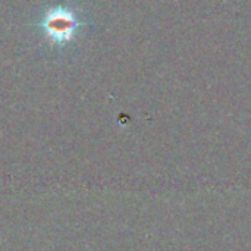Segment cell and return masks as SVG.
Returning a JSON list of instances; mask_svg holds the SVG:
<instances>
[{
    "mask_svg": "<svg viewBox=\"0 0 251 251\" xmlns=\"http://www.w3.org/2000/svg\"><path fill=\"white\" fill-rule=\"evenodd\" d=\"M41 28L50 44L65 46L74 40L75 32L79 28V19L74 10L59 6L49 9L44 13Z\"/></svg>",
    "mask_w": 251,
    "mask_h": 251,
    "instance_id": "6da1fadb",
    "label": "cell"
}]
</instances>
